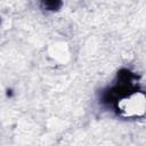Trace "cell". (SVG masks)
Listing matches in <instances>:
<instances>
[{
  "mask_svg": "<svg viewBox=\"0 0 146 146\" xmlns=\"http://www.w3.org/2000/svg\"><path fill=\"white\" fill-rule=\"evenodd\" d=\"M40 2L41 7L48 11H57L63 5L62 0H40Z\"/></svg>",
  "mask_w": 146,
  "mask_h": 146,
  "instance_id": "obj_1",
  "label": "cell"
},
{
  "mask_svg": "<svg viewBox=\"0 0 146 146\" xmlns=\"http://www.w3.org/2000/svg\"><path fill=\"white\" fill-rule=\"evenodd\" d=\"M0 23H1V17H0Z\"/></svg>",
  "mask_w": 146,
  "mask_h": 146,
  "instance_id": "obj_2",
  "label": "cell"
}]
</instances>
